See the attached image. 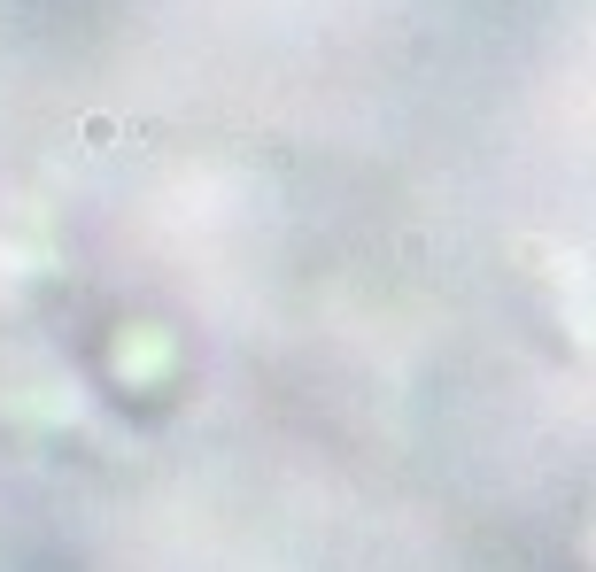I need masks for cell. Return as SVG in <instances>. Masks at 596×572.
<instances>
[{
    "mask_svg": "<svg viewBox=\"0 0 596 572\" xmlns=\"http://www.w3.org/2000/svg\"><path fill=\"white\" fill-rule=\"evenodd\" d=\"M117 132H124V124H117L109 109H93L86 124H78V140H86V147H117Z\"/></svg>",
    "mask_w": 596,
    "mask_h": 572,
    "instance_id": "obj_1",
    "label": "cell"
}]
</instances>
